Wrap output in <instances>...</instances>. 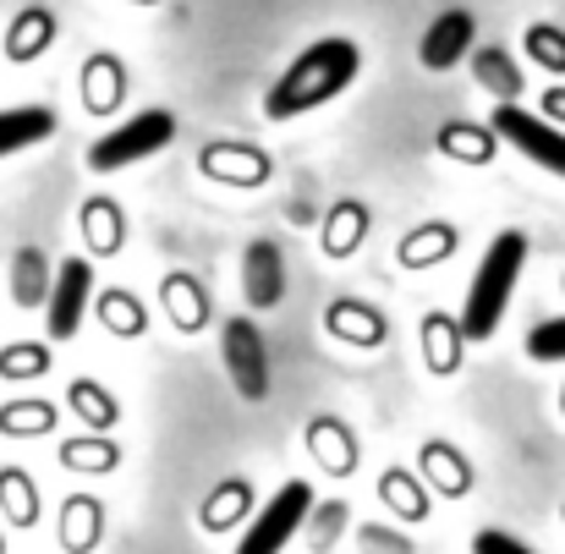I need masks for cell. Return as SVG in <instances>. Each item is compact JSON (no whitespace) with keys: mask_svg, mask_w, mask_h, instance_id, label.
I'll use <instances>...</instances> for the list:
<instances>
[{"mask_svg":"<svg viewBox=\"0 0 565 554\" xmlns=\"http://www.w3.org/2000/svg\"><path fill=\"white\" fill-rule=\"evenodd\" d=\"M467 44H472V17H467V11H445V17L428 28V39H423V66L445 72V66L461 61Z\"/></svg>","mask_w":565,"mask_h":554,"instance_id":"obj_8","label":"cell"},{"mask_svg":"<svg viewBox=\"0 0 565 554\" xmlns=\"http://www.w3.org/2000/svg\"><path fill=\"white\" fill-rule=\"evenodd\" d=\"M527 358L533 363H565V319H550L527 335Z\"/></svg>","mask_w":565,"mask_h":554,"instance_id":"obj_11","label":"cell"},{"mask_svg":"<svg viewBox=\"0 0 565 554\" xmlns=\"http://www.w3.org/2000/svg\"><path fill=\"white\" fill-rule=\"evenodd\" d=\"M527 50H533L544 66L565 72V39H555V28H533V33H527Z\"/></svg>","mask_w":565,"mask_h":554,"instance_id":"obj_13","label":"cell"},{"mask_svg":"<svg viewBox=\"0 0 565 554\" xmlns=\"http://www.w3.org/2000/svg\"><path fill=\"white\" fill-rule=\"evenodd\" d=\"M472 554H533L516 533H500V528H483L478 539H472Z\"/></svg>","mask_w":565,"mask_h":554,"instance_id":"obj_14","label":"cell"},{"mask_svg":"<svg viewBox=\"0 0 565 554\" xmlns=\"http://www.w3.org/2000/svg\"><path fill=\"white\" fill-rule=\"evenodd\" d=\"M358 66H363V55H358V44L341 39V33L308 44V50L275 77V88L264 94V116H269V121H297V116H308L313 105H330L335 94H347V88L358 83Z\"/></svg>","mask_w":565,"mask_h":554,"instance_id":"obj_1","label":"cell"},{"mask_svg":"<svg viewBox=\"0 0 565 554\" xmlns=\"http://www.w3.org/2000/svg\"><path fill=\"white\" fill-rule=\"evenodd\" d=\"M363 550H369V554H412V544H406L401 533H384V528H369V533H363Z\"/></svg>","mask_w":565,"mask_h":554,"instance_id":"obj_15","label":"cell"},{"mask_svg":"<svg viewBox=\"0 0 565 554\" xmlns=\"http://www.w3.org/2000/svg\"><path fill=\"white\" fill-rule=\"evenodd\" d=\"M522 264H527V236L522 231H500L467 286V308H461V335L467 341H489L505 319V302L516 297V280H522Z\"/></svg>","mask_w":565,"mask_h":554,"instance_id":"obj_2","label":"cell"},{"mask_svg":"<svg viewBox=\"0 0 565 554\" xmlns=\"http://www.w3.org/2000/svg\"><path fill=\"white\" fill-rule=\"evenodd\" d=\"M308 511H313V489L297 478V483H286L258 516H253V528L242 533V544L236 554H280L291 539H297V528L308 522Z\"/></svg>","mask_w":565,"mask_h":554,"instance_id":"obj_5","label":"cell"},{"mask_svg":"<svg viewBox=\"0 0 565 554\" xmlns=\"http://www.w3.org/2000/svg\"><path fill=\"white\" fill-rule=\"evenodd\" d=\"M39 280H44V258L28 247V253L17 258V291H22L17 302H39Z\"/></svg>","mask_w":565,"mask_h":554,"instance_id":"obj_12","label":"cell"},{"mask_svg":"<svg viewBox=\"0 0 565 554\" xmlns=\"http://www.w3.org/2000/svg\"><path fill=\"white\" fill-rule=\"evenodd\" d=\"M88 291H94V269L88 258H66L55 269V286H50V335L55 341H72L83 313H88Z\"/></svg>","mask_w":565,"mask_h":554,"instance_id":"obj_6","label":"cell"},{"mask_svg":"<svg viewBox=\"0 0 565 554\" xmlns=\"http://www.w3.org/2000/svg\"><path fill=\"white\" fill-rule=\"evenodd\" d=\"M494 132H500L516 155H527L533 166H544L550 177H565V132L555 121L522 110L516 99H500V105H494Z\"/></svg>","mask_w":565,"mask_h":554,"instance_id":"obj_4","label":"cell"},{"mask_svg":"<svg viewBox=\"0 0 565 554\" xmlns=\"http://www.w3.org/2000/svg\"><path fill=\"white\" fill-rule=\"evenodd\" d=\"M171 138H177V116H171V110H143V116H132V121L110 127V132L88 149V166L110 177V171H127V166H138V160L160 155Z\"/></svg>","mask_w":565,"mask_h":554,"instance_id":"obj_3","label":"cell"},{"mask_svg":"<svg viewBox=\"0 0 565 554\" xmlns=\"http://www.w3.org/2000/svg\"><path fill=\"white\" fill-rule=\"evenodd\" d=\"M55 132V110L44 105H17V110H0V160L17 155V149H33Z\"/></svg>","mask_w":565,"mask_h":554,"instance_id":"obj_9","label":"cell"},{"mask_svg":"<svg viewBox=\"0 0 565 554\" xmlns=\"http://www.w3.org/2000/svg\"><path fill=\"white\" fill-rule=\"evenodd\" d=\"M225 363L236 373V390L247 401L269 395V363H264V335L253 330V319H231L225 324Z\"/></svg>","mask_w":565,"mask_h":554,"instance_id":"obj_7","label":"cell"},{"mask_svg":"<svg viewBox=\"0 0 565 554\" xmlns=\"http://www.w3.org/2000/svg\"><path fill=\"white\" fill-rule=\"evenodd\" d=\"M242 275H247L253 308H275V302H280V286H286V280H280V253H275L269 242H253V247H247V269H242Z\"/></svg>","mask_w":565,"mask_h":554,"instance_id":"obj_10","label":"cell"},{"mask_svg":"<svg viewBox=\"0 0 565 554\" xmlns=\"http://www.w3.org/2000/svg\"><path fill=\"white\" fill-rule=\"evenodd\" d=\"M500 66H505L500 55H483V72H489V83H494V88H522V77H500Z\"/></svg>","mask_w":565,"mask_h":554,"instance_id":"obj_16","label":"cell"}]
</instances>
